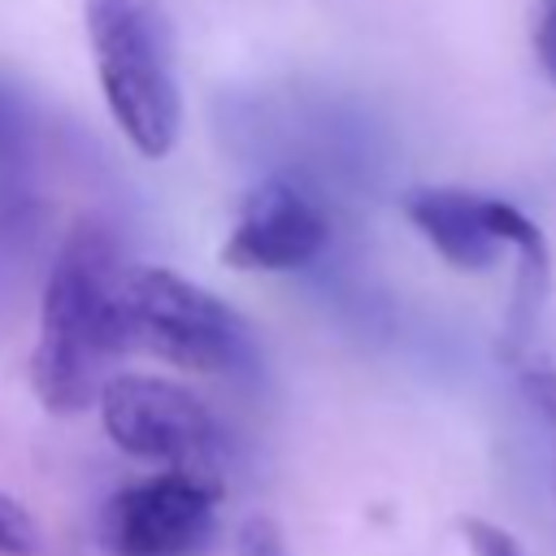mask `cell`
<instances>
[{"instance_id": "6da1fadb", "label": "cell", "mask_w": 556, "mask_h": 556, "mask_svg": "<svg viewBox=\"0 0 556 556\" xmlns=\"http://www.w3.org/2000/svg\"><path fill=\"white\" fill-rule=\"evenodd\" d=\"M117 265V239L100 217H78L48 265L30 352V387L48 413L70 417L91 408L100 387L113 378L104 369L117 356L109 317Z\"/></svg>"}, {"instance_id": "7a4b0ae2", "label": "cell", "mask_w": 556, "mask_h": 556, "mask_svg": "<svg viewBox=\"0 0 556 556\" xmlns=\"http://www.w3.org/2000/svg\"><path fill=\"white\" fill-rule=\"evenodd\" d=\"M109 317L117 356L143 352L208 378H252L261 365L252 326L208 287L165 265L122 261L109 291Z\"/></svg>"}, {"instance_id": "3957f363", "label": "cell", "mask_w": 556, "mask_h": 556, "mask_svg": "<svg viewBox=\"0 0 556 556\" xmlns=\"http://www.w3.org/2000/svg\"><path fill=\"white\" fill-rule=\"evenodd\" d=\"M83 22L113 126L139 156H169L182 130V96L161 9L148 0H83Z\"/></svg>"}, {"instance_id": "277c9868", "label": "cell", "mask_w": 556, "mask_h": 556, "mask_svg": "<svg viewBox=\"0 0 556 556\" xmlns=\"http://www.w3.org/2000/svg\"><path fill=\"white\" fill-rule=\"evenodd\" d=\"M100 421L113 447L161 473H191L222 482L226 430L217 413L182 382L156 374H113L100 387Z\"/></svg>"}, {"instance_id": "5b68a950", "label": "cell", "mask_w": 556, "mask_h": 556, "mask_svg": "<svg viewBox=\"0 0 556 556\" xmlns=\"http://www.w3.org/2000/svg\"><path fill=\"white\" fill-rule=\"evenodd\" d=\"M222 482L191 473H148L113 491L96 513L104 556H200L217 534Z\"/></svg>"}, {"instance_id": "8992f818", "label": "cell", "mask_w": 556, "mask_h": 556, "mask_svg": "<svg viewBox=\"0 0 556 556\" xmlns=\"http://www.w3.org/2000/svg\"><path fill=\"white\" fill-rule=\"evenodd\" d=\"M408 226L460 274H486L504 256L513 261H552L543 230L508 200L465 191V187H408L400 195Z\"/></svg>"}, {"instance_id": "52a82bcc", "label": "cell", "mask_w": 556, "mask_h": 556, "mask_svg": "<svg viewBox=\"0 0 556 556\" xmlns=\"http://www.w3.org/2000/svg\"><path fill=\"white\" fill-rule=\"evenodd\" d=\"M326 248H330L326 204L304 182L269 174L239 200L222 261L235 269L295 274L308 269Z\"/></svg>"}, {"instance_id": "ba28073f", "label": "cell", "mask_w": 556, "mask_h": 556, "mask_svg": "<svg viewBox=\"0 0 556 556\" xmlns=\"http://www.w3.org/2000/svg\"><path fill=\"white\" fill-rule=\"evenodd\" d=\"M35 217V126L22 96L0 78V235H22Z\"/></svg>"}, {"instance_id": "9c48e42d", "label": "cell", "mask_w": 556, "mask_h": 556, "mask_svg": "<svg viewBox=\"0 0 556 556\" xmlns=\"http://www.w3.org/2000/svg\"><path fill=\"white\" fill-rule=\"evenodd\" d=\"M39 552V526L9 491H0V556H35Z\"/></svg>"}, {"instance_id": "30bf717a", "label": "cell", "mask_w": 556, "mask_h": 556, "mask_svg": "<svg viewBox=\"0 0 556 556\" xmlns=\"http://www.w3.org/2000/svg\"><path fill=\"white\" fill-rule=\"evenodd\" d=\"M456 534L469 547V556H526V547L504 526H495L486 517H460L456 521Z\"/></svg>"}, {"instance_id": "8fae6325", "label": "cell", "mask_w": 556, "mask_h": 556, "mask_svg": "<svg viewBox=\"0 0 556 556\" xmlns=\"http://www.w3.org/2000/svg\"><path fill=\"white\" fill-rule=\"evenodd\" d=\"M521 391L552 430V495H556V369L552 365H526L521 369Z\"/></svg>"}, {"instance_id": "7c38bea8", "label": "cell", "mask_w": 556, "mask_h": 556, "mask_svg": "<svg viewBox=\"0 0 556 556\" xmlns=\"http://www.w3.org/2000/svg\"><path fill=\"white\" fill-rule=\"evenodd\" d=\"M235 556H291V552H287V539H282L278 521L265 517V513H252L235 530Z\"/></svg>"}, {"instance_id": "4fadbf2b", "label": "cell", "mask_w": 556, "mask_h": 556, "mask_svg": "<svg viewBox=\"0 0 556 556\" xmlns=\"http://www.w3.org/2000/svg\"><path fill=\"white\" fill-rule=\"evenodd\" d=\"M534 56L543 65V78L556 87V0H539L534 17Z\"/></svg>"}]
</instances>
